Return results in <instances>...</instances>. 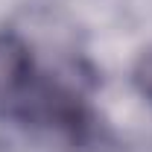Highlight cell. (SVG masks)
Segmentation results:
<instances>
[{
    "label": "cell",
    "instance_id": "1",
    "mask_svg": "<svg viewBox=\"0 0 152 152\" xmlns=\"http://www.w3.org/2000/svg\"><path fill=\"white\" fill-rule=\"evenodd\" d=\"M35 73V61L26 41L15 32L0 35V105Z\"/></svg>",
    "mask_w": 152,
    "mask_h": 152
},
{
    "label": "cell",
    "instance_id": "2",
    "mask_svg": "<svg viewBox=\"0 0 152 152\" xmlns=\"http://www.w3.org/2000/svg\"><path fill=\"white\" fill-rule=\"evenodd\" d=\"M134 88L146 99H152V50H146L134 64Z\"/></svg>",
    "mask_w": 152,
    "mask_h": 152
}]
</instances>
